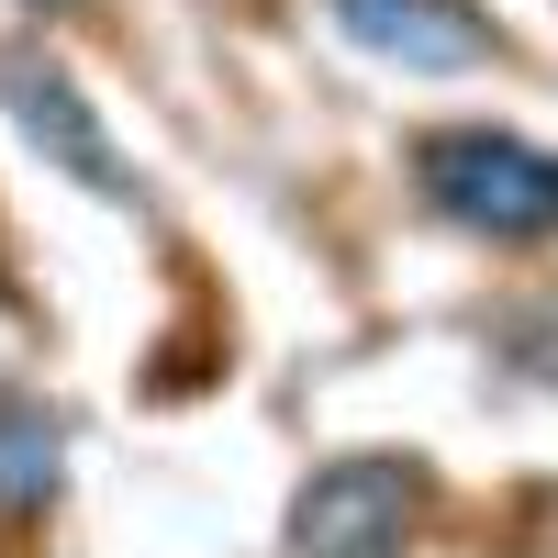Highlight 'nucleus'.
Returning a JSON list of instances; mask_svg holds the SVG:
<instances>
[{
	"label": "nucleus",
	"instance_id": "obj_1",
	"mask_svg": "<svg viewBox=\"0 0 558 558\" xmlns=\"http://www.w3.org/2000/svg\"><path fill=\"white\" fill-rule=\"evenodd\" d=\"M413 191H425L436 223L481 246H547L558 235V146L502 123H436L413 134Z\"/></svg>",
	"mask_w": 558,
	"mask_h": 558
},
{
	"label": "nucleus",
	"instance_id": "obj_2",
	"mask_svg": "<svg viewBox=\"0 0 558 558\" xmlns=\"http://www.w3.org/2000/svg\"><path fill=\"white\" fill-rule=\"evenodd\" d=\"M436 514V470L413 447H347L291 492V525L279 547L291 558H402Z\"/></svg>",
	"mask_w": 558,
	"mask_h": 558
},
{
	"label": "nucleus",
	"instance_id": "obj_3",
	"mask_svg": "<svg viewBox=\"0 0 558 558\" xmlns=\"http://www.w3.org/2000/svg\"><path fill=\"white\" fill-rule=\"evenodd\" d=\"M0 112H12V134L57 168V179H78L89 202H112V213H134L146 202V179H134V157L112 146V123H101V101L57 68V57H34V45H0Z\"/></svg>",
	"mask_w": 558,
	"mask_h": 558
},
{
	"label": "nucleus",
	"instance_id": "obj_4",
	"mask_svg": "<svg viewBox=\"0 0 558 558\" xmlns=\"http://www.w3.org/2000/svg\"><path fill=\"white\" fill-rule=\"evenodd\" d=\"M324 23H336L357 57L402 68V78H470V68L502 57L481 0H324Z\"/></svg>",
	"mask_w": 558,
	"mask_h": 558
},
{
	"label": "nucleus",
	"instance_id": "obj_5",
	"mask_svg": "<svg viewBox=\"0 0 558 558\" xmlns=\"http://www.w3.org/2000/svg\"><path fill=\"white\" fill-rule=\"evenodd\" d=\"M68 492V425L34 391H0V525H34Z\"/></svg>",
	"mask_w": 558,
	"mask_h": 558
},
{
	"label": "nucleus",
	"instance_id": "obj_6",
	"mask_svg": "<svg viewBox=\"0 0 558 558\" xmlns=\"http://www.w3.org/2000/svg\"><path fill=\"white\" fill-rule=\"evenodd\" d=\"M34 12H68V0H34Z\"/></svg>",
	"mask_w": 558,
	"mask_h": 558
}]
</instances>
